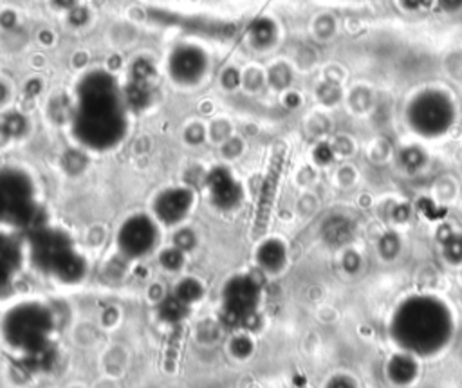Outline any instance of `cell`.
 <instances>
[{"instance_id": "1", "label": "cell", "mask_w": 462, "mask_h": 388, "mask_svg": "<svg viewBox=\"0 0 462 388\" xmlns=\"http://www.w3.org/2000/svg\"><path fill=\"white\" fill-rule=\"evenodd\" d=\"M71 132L93 152H109L123 143L128 134V105L114 74L94 69L80 78Z\"/></svg>"}, {"instance_id": "6", "label": "cell", "mask_w": 462, "mask_h": 388, "mask_svg": "<svg viewBox=\"0 0 462 388\" xmlns=\"http://www.w3.org/2000/svg\"><path fill=\"white\" fill-rule=\"evenodd\" d=\"M262 289L250 275H235L221 291L222 320L231 327H242L259 312Z\"/></svg>"}, {"instance_id": "7", "label": "cell", "mask_w": 462, "mask_h": 388, "mask_svg": "<svg viewBox=\"0 0 462 388\" xmlns=\"http://www.w3.org/2000/svg\"><path fill=\"white\" fill-rule=\"evenodd\" d=\"M455 118L451 99L439 90L421 92L408 107L410 127L421 136L435 137L448 132Z\"/></svg>"}, {"instance_id": "11", "label": "cell", "mask_w": 462, "mask_h": 388, "mask_svg": "<svg viewBox=\"0 0 462 388\" xmlns=\"http://www.w3.org/2000/svg\"><path fill=\"white\" fill-rule=\"evenodd\" d=\"M26 261V240L15 230L0 228V298L11 293Z\"/></svg>"}, {"instance_id": "19", "label": "cell", "mask_w": 462, "mask_h": 388, "mask_svg": "<svg viewBox=\"0 0 462 388\" xmlns=\"http://www.w3.org/2000/svg\"><path fill=\"white\" fill-rule=\"evenodd\" d=\"M444 256H446V261L451 262V264H461L462 262V237L454 235V237L446 239Z\"/></svg>"}, {"instance_id": "21", "label": "cell", "mask_w": 462, "mask_h": 388, "mask_svg": "<svg viewBox=\"0 0 462 388\" xmlns=\"http://www.w3.org/2000/svg\"><path fill=\"white\" fill-rule=\"evenodd\" d=\"M379 246H388V249L383 253V256H385V258H392V256L398 255V251H399V239L395 237L394 233H388L383 237L381 242H379Z\"/></svg>"}, {"instance_id": "8", "label": "cell", "mask_w": 462, "mask_h": 388, "mask_svg": "<svg viewBox=\"0 0 462 388\" xmlns=\"http://www.w3.org/2000/svg\"><path fill=\"white\" fill-rule=\"evenodd\" d=\"M161 239L159 224L149 214H134L121 222L116 233L119 253L130 261H143L157 249Z\"/></svg>"}, {"instance_id": "14", "label": "cell", "mask_w": 462, "mask_h": 388, "mask_svg": "<svg viewBox=\"0 0 462 388\" xmlns=\"http://www.w3.org/2000/svg\"><path fill=\"white\" fill-rule=\"evenodd\" d=\"M417 361L414 354L410 352H403V354H395L394 358L386 365V374L394 381L395 384H408L417 377Z\"/></svg>"}, {"instance_id": "12", "label": "cell", "mask_w": 462, "mask_h": 388, "mask_svg": "<svg viewBox=\"0 0 462 388\" xmlns=\"http://www.w3.org/2000/svg\"><path fill=\"white\" fill-rule=\"evenodd\" d=\"M208 199L221 212H233L244 199L242 186L228 168H213L206 177Z\"/></svg>"}, {"instance_id": "16", "label": "cell", "mask_w": 462, "mask_h": 388, "mask_svg": "<svg viewBox=\"0 0 462 388\" xmlns=\"http://www.w3.org/2000/svg\"><path fill=\"white\" fill-rule=\"evenodd\" d=\"M401 165H403V168L407 172L421 170L424 165V154L419 148H416V146L403 150V152H401Z\"/></svg>"}, {"instance_id": "13", "label": "cell", "mask_w": 462, "mask_h": 388, "mask_svg": "<svg viewBox=\"0 0 462 388\" xmlns=\"http://www.w3.org/2000/svg\"><path fill=\"white\" fill-rule=\"evenodd\" d=\"M257 264L266 273L276 275L287 264V249L278 239H267L257 249Z\"/></svg>"}, {"instance_id": "18", "label": "cell", "mask_w": 462, "mask_h": 388, "mask_svg": "<svg viewBox=\"0 0 462 388\" xmlns=\"http://www.w3.org/2000/svg\"><path fill=\"white\" fill-rule=\"evenodd\" d=\"M159 261H161L163 268L168 269V271H177V269L182 268V262H184V251L181 248L166 249V251L161 253Z\"/></svg>"}, {"instance_id": "20", "label": "cell", "mask_w": 462, "mask_h": 388, "mask_svg": "<svg viewBox=\"0 0 462 388\" xmlns=\"http://www.w3.org/2000/svg\"><path fill=\"white\" fill-rule=\"evenodd\" d=\"M251 34H253V39L259 43H269L273 39V34H275V27H273V24L269 20H260L257 22V26L253 27Z\"/></svg>"}, {"instance_id": "26", "label": "cell", "mask_w": 462, "mask_h": 388, "mask_svg": "<svg viewBox=\"0 0 462 388\" xmlns=\"http://www.w3.org/2000/svg\"><path fill=\"white\" fill-rule=\"evenodd\" d=\"M0 228H4V219H2V208H0Z\"/></svg>"}, {"instance_id": "10", "label": "cell", "mask_w": 462, "mask_h": 388, "mask_svg": "<svg viewBox=\"0 0 462 388\" xmlns=\"http://www.w3.org/2000/svg\"><path fill=\"white\" fill-rule=\"evenodd\" d=\"M196 206V193L188 186H170L154 197L152 217L159 226L175 228L190 217Z\"/></svg>"}, {"instance_id": "17", "label": "cell", "mask_w": 462, "mask_h": 388, "mask_svg": "<svg viewBox=\"0 0 462 388\" xmlns=\"http://www.w3.org/2000/svg\"><path fill=\"white\" fill-rule=\"evenodd\" d=\"M186 305L184 303L179 302L175 296H170L168 302H165L161 305V309H159V312H161V316L165 318V320L168 321H177L181 320L182 314H184V311H186Z\"/></svg>"}, {"instance_id": "4", "label": "cell", "mask_w": 462, "mask_h": 388, "mask_svg": "<svg viewBox=\"0 0 462 388\" xmlns=\"http://www.w3.org/2000/svg\"><path fill=\"white\" fill-rule=\"evenodd\" d=\"M55 331V314L46 303L36 300L17 303L0 321V334L6 347L27 361L51 352Z\"/></svg>"}, {"instance_id": "2", "label": "cell", "mask_w": 462, "mask_h": 388, "mask_svg": "<svg viewBox=\"0 0 462 388\" xmlns=\"http://www.w3.org/2000/svg\"><path fill=\"white\" fill-rule=\"evenodd\" d=\"M454 334V318L442 300L410 296L399 303L390 320V336L405 352L432 356L441 352Z\"/></svg>"}, {"instance_id": "15", "label": "cell", "mask_w": 462, "mask_h": 388, "mask_svg": "<svg viewBox=\"0 0 462 388\" xmlns=\"http://www.w3.org/2000/svg\"><path fill=\"white\" fill-rule=\"evenodd\" d=\"M204 295V289L201 286V282H197L196 278H184L182 282H179L177 287L174 291V296L181 303H184L186 307H190L191 303L199 302Z\"/></svg>"}, {"instance_id": "5", "label": "cell", "mask_w": 462, "mask_h": 388, "mask_svg": "<svg viewBox=\"0 0 462 388\" xmlns=\"http://www.w3.org/2000/svg\"><path fill=\"white\" fill-rule=\"evenodd\" d=\"M0 208L4 228H34L39 202L33 179L20 168H0Z\"/></svg>"}, {"instance_id": "23", "label": "cell", "mask_w": 462, "mask_h": 388, "mask_svg": "<svg viewBox=\"0 0 462 388\" xmlns=\"http://www.w3.org/2000/svg\"><path fill=\"white\" fill-rule=\"evenodd\" d=\"M316 159L320 162H329L332 159V150L327 145H320L318 150H316Z\"/></svg>"}, {"instance_id": "9", "label": "cell", "mask_w": 462, "mask_h": 388, "mask_svg": "<svg viewBox=\"0 0 462 388\" xmlns=\"http://www.w3.org/2000/svg\"><path fill=\"white\" fill-rule=\"evenodd\" d=\"M210 58L204 49L193 43H179L166 60V71L174 83L181 87L199 85L208 74Z\"/></svg>"}, {"instance_id": "24", "label": "cell", "mask_w": 462, "mask_h": 388, "mask_svg": "<svg viewBox=\"0 0 462 388\" xmlns=\"http://www.w3.org/2000/svg\"><path fill=\"white\" fill-rule=\"evenodd\" d=\"M439 4H441L442 9L446 11H455L462 6V0H439Z\"/></svg>"}, {"instance_id": "25", "label": "cell", "mask_w": 462, "mask_h": 388, "mask_svg": "<svg viewBox=\"0 0 462 388\" xmlns=\"http://www.w3.org/2000/svg\"><path fill=\"white\" fill-rule=\"evenodd\" d=\"M424 0H403V4L407 6V8L414 9V8H419L421 4H423Z\"/></svg>"}, {"instance_id": "3", "label": "cell", "mask_w": 462, "mask_h": 388, "mask_svg": "<svg viewBox=\"0 0 462 388\" xmlns=\"http://www.w3.org/2000/svg\"><path fill=\"white\" fill-rule=\"evenodd\" d=\"M27 261L47 278L74 286L87 275V262L76 242L56 226H34L26 240Z\"/></svg>"}, {"instance_id": "22", "label": "cell", "mask_w": 462, "mask_h": 388, "mask_svg": "<svg viewBox=\"0 0 462 388\" xmlns=\"http://www.w3.org/2000/svg\"><path fill=\"white\" fill-rule=\"evenodd\" d=\"M327 388H356V384H354L352 380H348L347 375H336V377L329 381Z\"/></svg>"}]
</instances>
